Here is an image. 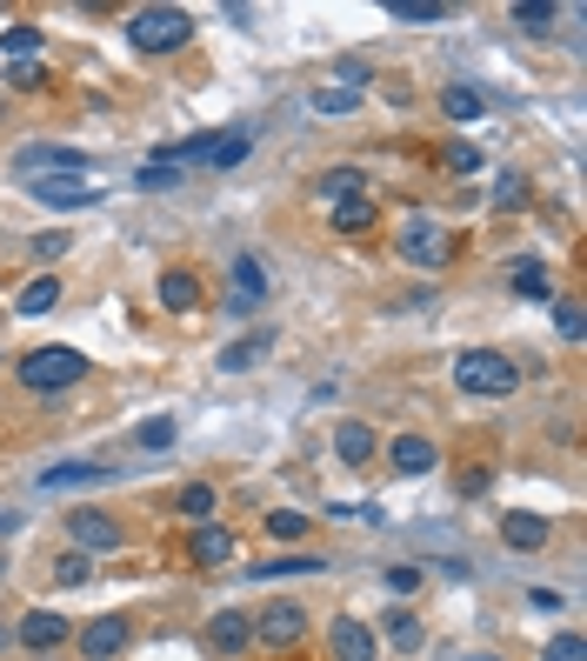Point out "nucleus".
I'll use <instances>...</instances> for the list:
<instances>
[{
	"instance_id": "9b49d317",
	"label": "nucleus",
	"mask_w": 587,
	"mask_h": 661,
	"mask_svg": "<svg viewBox=\"0 0 587 661\" xmlns=\"http://www.w3.org/2000/svg\"><path fill=\"white\" fill-rule=\"evenodd\" d=\"M327 654L334 661H374V628L361 615H334L327 621Z\"/></svg>"
},
{
	"instance_id": "ddd939ff",
	"label": "nucleus",
	"mask_w": 587,
	"mask_h": 661,
	"mask_svg": "<svg viewBox=\"0 0 587 661\" xmlns=\"http://www.w3.org/2000/svg\"><path fill=\"white\" fill-rule=\"evenodd\" d=\"M127 615H94L88 628H80V654L88 661H121V648H127Z\"/></svg>"
},
{
	"instance_id": "a19ab883",
	"label": "nucleus",
	"mask_w": 587,
	"mask_h": 661,
	"mask_svg": "<svg viewBox=\"0 0 587 661\" xmlns=\"http://www.w3.org/2000/svg\"><path fill=\"white\" fill-rule=\"evenodd\" d=\"M554 21V8H548V0H521V8H515V27H528V34H541Z\"/></svg>"
},
{
	"instance_id": "37998d69",
	"label": "nucleus",
	"mask_w": 587,
	"mask_h": 661,
	"mask_svg": "<svg viewBox=\"0 0 587 661\" xmlns=\"http://www.w3.org/2000/svg\"><path fill=\"white\" fill-rule=\"evenodd\" d=\"M8 80H14V88H21V94H41V88H47V74H41L34 60H21V67H14Z\"/></svg>"
},
{
	"instance_id": "79ce46f5",
	"label": "nucleus",
	"mask_w": 587,
	"mask_h": 661,
	"mask_svg": "<svg viewBox=\"0 0 587 661\" xmlns=\"http://www.w3.org/2000/svg\"><path fill=\"white\" fill-rule=\"evenodd\" d=\"M387 589H394V595H414V589H421V568H414V561H394V568H387Z\"/></svg>"
},
{
	"instance_id": "c756f323",
	"label": "nucleus",
	"mask_w": 587,
	"mask_h": 661,
	"mask_svg": "<svg viewBox=\"0 0 587 661\" xmlns=\"http://www.w3.org/2000/svg\"><path fill=\"white\" fill-rule=\"evenodd\" d=\"M515 294H521V301H554V275H548L541 261H521V268H515Z\"/></svg>"
},
{
	"instance_id": "4c0bfd02",
	"label": "nucleus",
	"mask_w": 587,
	"mask_h": 661,
	"mask_svg": "<svg viewBox=\"0 0 587 661\" xmlns=\"http://www.w3.org/2000/svg\"><path fill=\"white\" fill-rule=\"evenodd\" d=\"M441 160H448L454 175H474V168H481V147H474V141H448V147H441Z\"/></svg>"
},
{
	"instance_id": "f03ea898",
	"label": "nucleus",
	"mask_w": 587,
	"mask_h": 661,
	"mask_svg": "<svg viewBox=\"0 0 587 661\" xmlns=\"http://www.w3.org/2000/svg\"><path fill=\"white\" fill-rule=\"evenodd\" d=\"M74 381H88V355L80 348H34V355H21V388L27 394H67Z\"/></svg>"
},
{
	"instance_id": "a211bd4d",
	"label": "nucleus",
	"mask_w": 587,
	"mask_h": 661,
	"mask_svg": "<svg viewBox=\"0 0 587 661\" xmlns=\"http://www.w3.org/2000/svg\"><path fill=\"white\" fill-rule=\"evenodd\" d=\"M334 455H341L348 468H368V461L381 455V435H374L368 422H341V428H334Z\"/></svg>"
},
{
	"instance_id": "7ed1b4c3",
	"label": "nucleus",
	"mask_w": 587,
	"mask_h": 661,
	"mask_svg": "<svg viewBox=\"0 0 587 661\" xmlns=\"http://www.w3.org/2000/svg\"><path fill=\"white\" fill-rule=\"evenodd\" d=\"M127 41H134V54H181L194 41V14L188 8H140L127 21Z\"/></svg>"
},
{
	"instance_id": "72a5a7b5",
	"label": "nucleus",
	"mask_w": 587,
	"mask_h": 661,
	"mask_svg": "<svg viewBox=\"0 0 587 661\" xmlns=\"http://www.w3.org/2000/svg\"><path fill=\"white\" fill-rule=\"evenodd\" d=\"M307 535V515L301 508H274L268 515V541H301Z\"/></svg>"
},
{
	"instance_id": "2eb2a0df",
	"label": "nucleus",
	"mask_w": 587,
	"mask_h": 661,
	"mask_svg": "<svg viewBox=\"0 0 587 661\" xmlns=\"http://www.w3.org/2000/svg\"><path fill=\"white\" fill-rule=\"evenodd\" d=\"M154 301H160L167 314H194V307H201V275H194V268H167V275L154 281Z\"/></svg>"
},
{
	"instance_id": "a18cd8bd",
	"label": "nucleus",
	"mask_w": 587,
	"mask_h": 661,
	"mask_svg": "<svg viewBox=\"0 0 587 661\" xmlns=\"http://www.w3.org/2000/svg\"><path fill=\"white\" fill-rule=\"evenodd\" d=\"M14 528H21V515H14V508H0V535H14Z\"/></svg>"
},
{
	"instance_id": "a878e982",
	"label": "nucleus",
	"mask_w": 587,
	"mask_h": 661,
	"mask_svg": "<svg viewBox=\"0 0 587 661\" xmlns=\"http://www.w3.org/2000/svg\"><path fill=\"white\" fill-rule=\"evenodd\" d=\"M54 307H60V281H54V275L27 281V288H21V301H14V314H27V321H34V314H54Z\"/></svg>"
},
{
	"instance_id": "e433bc0d",
	"label": "nucleus",
	"mask_w": 587,
	"mask_h": 661,
	"mask_svg": "<svg viewBox=\"0 0 587 661\" xmlns=\"http://www.w3.org/2000/svg\"><path fill=\"white\" fill-rule=\"evenodd\" d=\"M134 441H140V448H154V455H160V448H174V422L154 415V422H140V428H134Z\"/></svg>"
},
{
	"instance_id": "5701e85b",
	"label": "nucleus",
	"mask_w": 587,
	"mask_h": 661,
	"mask_svg": "<svg viewBox=\"0 0 587 661\" xmlns=\"http://www.w3.org/2000/svg\"><path fill=\"white\" fill-rule=\"evenodd\" d=\"M481 88H467V80H448V88H441V114L448 121H481Z\"/></svg>"
},
{
	"instance_id": "c03bdc74",
	"label": "nucleus",
	"mask_w": 587,
	"mask_h": 661,
	"mask_svg": "<svg viewBox=\"0 0 587 661\" xmlns=\"http://www.w3.org/2000/svg\"><path fill=\"white\" fill-rule=\"evenodd\" d=\"M541 661H580V635H554Z\"/></svg>"
},
{
	"instance_id": "7c9ffc66",
	"label": "nucleus",
	"mask_w": 587,
	"mask_h": 661,
	"mask_svg": "<svg viewBox=\"0 0 587 661\" xmlns=\"http://www.w3.org/2000/svg\"><path fill=\"white\" fill-rule=\"evenodd\" d=\"M528 201H534L528 175H500V181H494V208H500V214H521Z\"/></svg>"
},
{
	"instance_id": "f257e3e1",
	"label": "nucleus",
	"mask_w": 587,
	"mask_h": 661,
	"mask_svg": "<svg viewBox=\"0 0 587 661\" xmlns=\"http://www.w3.org/2000/svg\"><path fill=\"white\" fill-rule=\"evenodd\" d=\"M454 388L467 401H508L521 388V368L500 355V348H461L454 355Z\"/></svg>"
},
{
	"instance_id": "0eeeda50",
	"label": "nucleus",
	"mask_w": 587,
	"mask_h": 661,
	"mask_svg": "<svg viewBox=\"0 0 587 661\" xmlns=\"http://www.w3.org/2000/svg\"><path fill=\"white\" fill-rule=\"evenodd\" d=\"M14 641H21L27 654H54V648H67V641H74V621H67V615H54V608H27V615H21V628H14Z\"/></svg>"
},
{
	"instance_id": "f704fd0d",
	"label": "nucleus",
	"mask_w": 587,
	"mask_h": 661,
	"mask_svg": "<svg viewBox=\"0 0 587 661\" xmlns=\"http://www.w3.org/2000/svg\"><path fill=\"white\" fill-rule=\"evenodd\" d=\"M140 194H167V188H181V168H160V160H147V168L134 175Z\"/></svg>"
},
{
	"instance_id": "6ab92c4d",
	"label": "nucleus",
	"mask_w": 587,
	"mask_h": 661,
	"mask_svg": "<svg viewBox=\"0 0 587 661\" xmlns=\"http://www.w3.org/2000/svg\"><path fill=\"white\" fill-rule=\"evenodd\" d=\"M387 455H394V468H400V474H434V468H441V448H434L428 435H400Z\"/></svg>"
},
{
	"instance_id": "2f4dec72",
	"label": "nucleus",
	"mask_w": 587,
	"mask_h": 661,
	"mask_svg": "<svg viewBox=\"0 0 587 661\" xmlns=\"http://www.w3.org/2000/svg\"><path fill=\"white\" fill-rule=\"evenodd\" d=\"M54 582H60V589H88V582H94V561L80 554V548H67V554L54 561Z\"/></svg>"
},
{
	"instance_id": "4be33fe9",
	"label": "nucleus",
	"mask_w": 587,
	"mask_h": 661,
	"mask_svg": "<svg viewBox=\"0 0 587 661\" xmlns=\"http://www.w3.org/2000/svg\"><path fill=\"white\" fill-rule=\"evenodd\" d=\"M374 221H381L374 194H354V201H341V208H334V234H368Z\"/></svg>"
},
{
	"instance_id": "c85d7f7f",
	"label": "nucleus",
	"mask_w": 587,
	"mask_h": 661,
	"mask_svg": "<svg viewBox=\"0 0 587 661\" xmlns=\"http://www.w3.org/2000/svg\"><path fill=\"white\" fill-rule=\"evenodd\" d=\"M387 641H394L400 654H414V648H421V641H428V628H421V615H414V608H394V615H387Z\"/></svg>"
},
{
	"instance_id": "39448f33",
	"label": "nucleus",
	"mask_w": 587,
	"mask_h": 661,
	"mask_svg": "<svg viewBox=\"0 0 587 661\" xmlns=\"http://www.w3.org/2000/svg\"><path fill=\"white\" fill-rule=\"evenodd\" d=\"M67 535H74V548H80V554H94V548H108V554H114V548L127 541V528H121L108 508H67Z\"/></svg>"
},
{
	"instance_id": "cd10ccee",
	"label": "nucleus",
	"mask_w": 587,
	"mask_h": 661,
	"mask_svg": "<svg viewBox=\"0 0 587 661\" xmlns=\"http://www.w3.org/2000/svg\"><path fill=\"white\" fill-rule=\"evenodd\" d=\"M174 508H181L188 522H214V515H221V494H214L207 481H188V488H181V502H174Z\"/></svg>"
},
{
	"instance_id": "473e14b6",
	"label": "nucleus",
	"mask_w": 587,
	"mask_h": 661,
	"mask_svg": "<svg viewBox=\"0 0 587 661\" xmlns=\"http://www.w3.org/2000/svg\"><path fill=\"white\" fill-rule=\"evenodd\" d=\"M554 327H561V341H580L587 335V314H580L574 294H554Z\"/></svg>"
},
{
	"instance_id": "4468645a",
	"label": "nucleus",
	"mask_w": 587,
	"mask_h": 661,
	"mask_svg": "<svg viewBox=\"0 0 587 661\" xmlns=\"http://www.w3.org/2000/svg\"><path fill=\"white\" fill-rule=\"evenodd\" d=\"M114 481V461H54L41 468V488L60 494V488H108Z\"/></svg>"
},
{
	"instance_id": "bb28decb",
	"label": "nucleus",
	"mask_w": 587,
	"mask_h": 661,
	"mask_svg": "<svg viewBox=\"0 0 587 661\" xmlns=\"http://www.w3.org/2000/svg\"><path fill=\"white\" fill-rule=\"evenodd\" d=\"M47 47V34L34 27V21H14V27H0V54L8 60H27V54H41Z\"/></svg>"
},
{
	"instance_id": "49530a36",
	"label": "nucleus",
	"mask_w": 587,
	"mask_h": 661,
	"mask_svg": "<svg viewBox=\"0 0 587 661\" xmlns=\"http://www.w3.org/2000/svg\"><path fill=\"white\" fill-rule=\"evenodd\" d=\"M474 661H500V654H474Z\"/></svg>"
},
{
	"instance_id": "f3484780",
	"label": "nucleus",
	"mask_w": 587,
	"mask_h": 661,
	"mask_svg": "<svg viewBox=\"0 0 587 661\" xmlns=\"http://www.w3.org/2000/svg\"><path fill=\"white\" fill-rule=\"evenodd\" d=\"M188 561H194V568H221V561H234V535H227L221 522H201V528L188 535Z\"/></svg>"
},
{
	"instance_id": "f8f14e48",
	"label": "nucleus",
	"mask_w": 587,
	"mask_h": 661,
	"mask_svg": "<svg viewBox=\"0 0 587 661\" xmlns=\"http://www.w3.org/2000/svg\"><path fill=\"white\" fill-rule=\"evenodd\" d=\"M500 541L521 548V554H541V548L554 541V522L534 515V508H508V515H500Z\"/></svg>"
},
{
	"instance_id": "ea45409f",
	"label": "nucleus",
	"mask_w": 587,
	"mask_h": 661,
	"mask_svg": "<svg viewBox=\"0 0 587 661\" xmlns=\"http://www.w3.org/2000/svg\"><path fill=\"white\" fill-rule=\"evenodd\" d=\"M487 481H494V468H481V461H474V468H461V474H454V494H461V502H474V494H487Z\"/></svg>"
},
{
	"instance_id": "58836bf2",
	"label": "nucleus",
	"mask_w": 587,
	"mask_h": 661,
	"mask_svg": "<svg viewBox=\"0 0 587 661\" xmlns=\"http://www.w3.org/2000/svg\"><path fill=\"white\" fill-rule=\"evenodd\" d=\"M67 247H74V234L67 227H47V234H34V261H60Z\"/></svg>"
},
{
	"instance_id": "dca6fc26",
	"label": "nucleus",
	"mask_w": 587,
	"mask_h": 661,
	"mask_svg": "<svg viewBox=\"0 0 587 661\" xmlns=\"http://www.w3.org/2000/svg\"><path fill=\"white\" fill-rule=\"evenodd\" d=\"M207 648L214 654H240V648H255V621H247V608H221L207 621Z\"/></svg>"
},
{
	"instance_id": "412c9836",
	"label": "nucleus",
	"mask_w": 587,
	"mask_h": 661,
	"mask_svg": "<svg viewBox=\"0 0 587 661\" xmlns=\"http://www.w3.org/2000/svg\"><path fill=\"white\" fill-rule=\"evenodd\" d=\"M268 348H274V327H261V335H247V341L221 348V374H240V368H255V361H261Z\"/></svg>"
},
{
	"instance_id": "423d86ee",
	"label": "nucleus",
	"mask_w": 587,
	"mask_h": 661,
	"mask_svg": "<svg viewBox=\"0 0 587 661\" xmlns=\"http://www.w3.org/2000/svg\"><path fill=\"white\" fill-rule=\"evenodd\" d=\"M247 621H255V641L261 648H301V635H307V608L301 602H274V608L247 615Z\"/></svg>"
},
{
	"instance_id": "1a4fd4ad",
	"label": "nucleus",
	"mask_w": 587,
	"mask_h": 661,
	"mask_svg": "<svg viewBox=\"0 0 587 661\" xmlns=\"http://www.w3.org/2000/svg\"><path fill=\"white\" fill-rule=\"evenodd\" d=\"M261 301H268V268L255 255H234V268H227V307L234 314H255Z\"/></svg>"
},
{
	"instance_id": "393cba45",
	"label": "nucleus",
	"mask_w": 587,
	"mask_h": 661,
	"mask_svg": "<svg viewBox=\"0 0 587 661\" xmlns=\"http://www.w3.org/2000/svg\"><path fill=\"white\" fill-rule=\"evenodd\" d=\"M314 188H320V201H334V208H341V201H354V194L368 188V175H361V168H327Z\"/></svg>"
},
{
	"instance_id": "de8ad7c7",
	"label": "nucleus",
	"mask_w": 587,
	"mask_h": 661,
	"mask_svg": "<svg viewBox=\"0 0 587 661\" xmlns=\"http://www.w3.org/2000/svg\"><path fill=\"white\" fill-rule=\"evenodd\" d=\"M0 641H8V628H0Z\"/></svg>"
},
{
	"instance_id": "20e7f679",
	"label": "nucleus",
	"mask_w": 587,
	"mask_h": 661,
	"mask_svg": "<svg viewBox=\"0 0 587 661\" xmlns=\"http://www.w3.org/2000/svg\"><path fill=\"white\" fill-rule=\"evenodd\" d=\"M394 255H400L407 268H448V261H454V234H448L441 221H407L400 240H394Z\"/></svg>"
},
{
	"instance_id": "6e6552de",
	"label": "nucleus",
	"mask_w": 587,
	"mask_h": 661,
	"mask_svg": "<svg viewBox=\"0 0 587 661\" xmlns=\"http://www.w3.org/2000/svg\"><path fill=\"white\" fill-rule=\"evenodd\" d=\"M27 194L41 208H101V188H88V175H34Z\"/></svg>"
},
{
	"instance_id": "aec40b11",
	"label": "nucleus",
	"mask_w": 587,
	"mask_h": 661,
	"mask_svg": "<svg viewBox=\"0 0 587 661\" xmlns=\"http://www.w3.org/2000/svg\"><path fill=\"white\" fill-rule=\"evenodd\" d=\"M281 574H327V554H281V561H247V582H281Z\"/></svg>"
},
{
	"instance_id": "c9c22d12",
	"label": "nucleus",
	"mask_w": 587,
	"mask_h": 661,
	"mask_svg": "<svg viewBox=\"0 0 587 661\" xmlns=\"http://www.w3.org/2000/svg\"><path fill=\"white\" fill-rule=\"evenodd\" d=\"M361 94L354 88H314V114H354Z\"/></svg>"
},
{
	"instance_id": "9d476101",
	"label": "nucleus",
	"mask_w": 587,
	"mask_h": 661,
	"mask_svg": "<svg viewBox=\"0 0 587 661\" xmlns=\"http://www.w3.org/2000/svg\"><path fill=\"white\" fill-rule=\"evenodd\" d=\"M14 168L21 175H88V154L80 147H54V141H34L14 154Z\"/></svg>"
},
{
	"instance_id": "b1692460",
	"label": "nucleus",
	"mask_w": 587,
	"mask_h": 661,
	"mask_svg": "<svg viewBox=\"0 0 587 661\" xmlns=\"http://www.w3.org/2000/svg\"><path fill=\"white\" fill-rule=\"evenodd\" d=\"M381 14H387V21H414V27H434V21H448V8H441V0H381Z\"/></svg>"
}]
</instances>
